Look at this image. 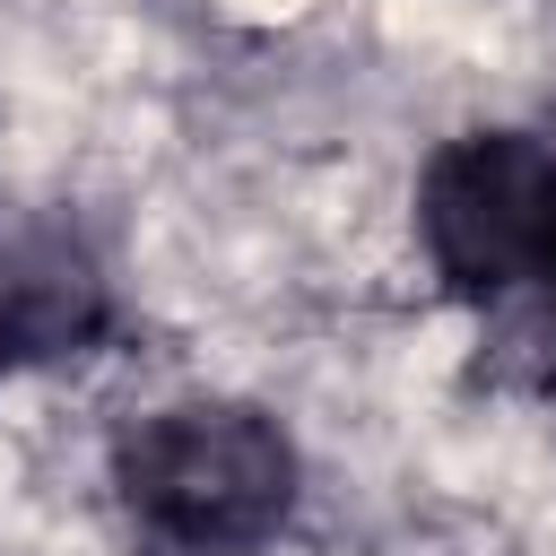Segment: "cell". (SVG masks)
Here are the masks:
<instances>
[{"label": "cell", "mask_w": 556, "mask_h": 556, "mask_svg": "<svg viewBox=\"0 0 556 556\" xmlns=\"http://www.w3.org/2000/svg\"><path fill=\"white\" fill-rule=\"evenodd\" d=\"M113 504L156 556H261L304 495V452L261 400H165L113 434Z\"/></svg>", "instance_id": "1"}, {"label": "cell", "mask_w": 556, "mask_h": 556, "mask_svg": "<svg viewBox=\"0 0 556 556\" xmlns=\"http://www.w3.org/2000/svg\"><path fill=\"white\" fill-rule=\"evenodd\" d=\"M417 235L452 304L539 313L556 295V148L539 130H460L417 174Z\"/></svg>", "instance_id": "2"}, {"label": "cell", "mask_w": 556, "mask_h": 556, "mask_svg": "<svg viewBox=\"0 0 556 556\" xmlns=\"http://www.w3.org/2000/svg\"><path fill=\"white\" fill-rule=\"evenodd\" d=\"M113 339V287L70 226L0 208V382Z\"/></svg>", "instance_id": "3"}, {"label": "cell", "mask_w": 556, "mask_h": 556, "mask_svg": "<svg viewBox=\"0 0 556 556\" xmlns=\"http://www.w3.org/2000/svg\"><path fill=\"white\" fill-rule=\"evenodd\" d=\"M530 356H539V382L556 391V295H547V304L530 313Z\"/></svg>", "instance_id": "4"}]
</instances>
